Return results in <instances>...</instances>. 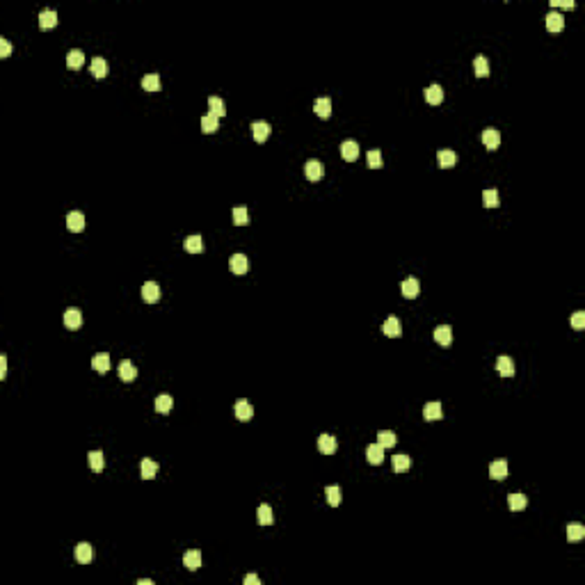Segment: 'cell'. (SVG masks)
Wrapping results in <instances>:
<instances>
[{"instance_id":"cell-37","label":"cell","mask_w":585,"mask_h":585,"mask_svg":"<svg viewBox=\"0 0 585 585\" xmlns=\"http://www.w3.org/2000/svg\"><path fill=\"white\" fill-rule=\"evenodd\" d=\"M142 89H144V92H158V89H160V78H158V73H149V76L142 78Z\"/></svg>"},{"instance_id":"cell-50","label":"cell","mask_w":585,"mask_h":585,"mask_svg":"<svg viewBox=\"0 0 585 585\" xmlns=\"http://www.w3.org/2000/svg\"><path fill=\"white\" fill-rule=\"evenodd\" d=\"M5 373H7V357L0 354V377H5Z\"/></svg>"},{"instance_id":"cell-5","label":"cell","mask_w":585,"mask_h":585,"mask_svg":"<svg viewBox=\"0 0 585 585\" xmlns=\"http://www.w3.org/2000/svg\"><path fill=\"white\" fill-rule=\"evenodd\" d=\"M482 144L487 146L489 151L499 149V144H501V133H499L496 128H485V130H482Z\"/></svg>"},{"instance_id":"cell-35","label":"cell","mask_w":585,"mask_h":585,"mask_svg":"<svg viewBox=\"0 0 585 585\" xmlns=\"http://www.w3.org/2000/svg\"><path fill=\"white\" fill-rule=\"evenodd\" d=\"M140 471H142V478H144V480H153L158 473V464L153 460H142Z\"/></svg>"},{"instance_id":"cell-29","label":"cell","mask_w":585,"mask_h":585,"mask_svg":"<svg viewBox=\"0 0 585 585\" xmlns=\"http://www.w3.org/2000/svg\"><path fill=\"white\" fill-rule=\"evenodd\" d=\"M185 252H190V254H201V252H204V238H201V236H190V238H185Z\"/></svg>"},{"instance_id":"cell-15","label":"cell","mask_w":585,"mask_h":585,"mask_svg":"<svg viewBox=\"0 0 585 585\" xmlns=\"http://www.w3.org/2000/svg\"><path fill=\"white\" fill-rule=\"evenodd\" d=\"M423 416H425V421H439V418L444 416V412H441V402H437V400L428 402V405L423 407Z\"/></svg>"},{"instance_id":"cell-7","label":"cell","mask_w":585,"mask_h":585,"mask_svg":"<svg viewBox=\"0 0 585 585\" xmlns=\"http://www.w3.org/2000/svg\"><path fill=\"white\" fill-rule=\"evenodd\" d=\"M66 227L73 233L82 231V229H85V215H82L80 211H71L69 215H66Z\"/></svg>"},{"instance_id":"cell-10","label":"cell","mask_w":585,"mask_h":585,"mask_svg":"<svg viewBox=\"0 0 585 585\" xmlns=\"http://www.w3.org/2000/svg\"><path fill=\"white\" fill-rule=\"evenodd\" d=\"M434 341H437L439 345L448 347L450 343H453V329H450L448 325H439L437 329H434Z\"/></svg>"},{"instance_id":"cell-11","label":"cell","mask_w":585,"mask_h":585,"mask_svg":"<svg viewBox=\"0 0 585 585\" xmlns=\"http://www.w3.org/2000/svg\"><path fill=\"white\" fill-rule=\"evenodd\" d=\"M437 163L441 169H450L453 165H457V153L450 151V149H444V151L437 153Z\"/></svg>"},{"instance_id":"cell-22","label":"cell","mask_w":585,"mask_h":585,"mask_svg":"<svg viewBox=\"0 0 585 585\" xmlns=\"http://www.w3.org/2000/svg\"><path fill=\"white\" fill-rule=\"evenodd\" d=\"M89 73H92L94 78H105V73H108V62L103 60V57H94L92 64H89Z\"/></svg>"},{"instance_id":"cell-40","label":"cell","mask_w":585,"mask_h":585,"mask_svg":"<svg viewBox=\"0 0 585 585\" xmlns=\"http://www.w3.org/2000/svg\"><path fill=\"white\" fill-rule=\"evenodd\" d=\"M275 521V515H272V508L268 503H263L259 508V524L261 526H270Z\"/></svg>"},{"instance_id":"cell-36","label":"cell","mask_w":585,"mask_h":585,"mask_svg":"<svg viewBox=\"0 0 585 585\" xmlns=\"http://www.w3.org/2000/svg\"><path fill=\"white\" fill-rule=\"evenodd\" d=\"M391 464H393V471L396 473H405L409 466H412V460L407 455H393L391 457Z\"/></svg>"},{"instance_id":"cell-8","label":"cell","mask_w":585,"mask_h":585,"mask_svg":"<svg viewBox=\"0 0 585 585\" xmlns=\"http://www.w3.org/2000/svg\"><path fill=\"white\" fill-rule=\"evenodd\" d=\"M341 156H343V160H347V163L357 160L359 158V144L354 140H345L341 144Z\"/></svg>"},{"instance_id":"cell-43","label":"cell","mask_w":585,"mask_h":585,"mask_svg":"<svg viewBox=\"0 0 585 585\" xmlns=\"http://www.w3.org/2000/svg\"><path fill=\"white\" fill-rule=\"evenodd\" d=\"M482 204H485L487 208H496L501 204L499 192H496V190H485V192H482Z\"/></svg>"},{"instance_id":"cell-49","label":"cell","mask_w":585,"mask_h":585,"mask_svg":"<svg viewBox=\"0 0 585 585\" xmlns=\"http://www.w3.org/2000/svg\"><path fill=\"white\" fill-rule=\"evenodd\" d=\"M245 585H261V579L256 574H247L245 576Z\"/></svg>"},{"instance_id":"cell-26","label":"cell","mask_w":585,"mask_h":585,"mask_svg":"<svg viewBox=\"0 0 585 585\" xmlns=\"http://www.w3.org/2000/svg\"><path fill=\"white\" fill-rule=\"evenodd\" d=\"M82 62H85V55H82V50L73 48V50H69V53H66V66H69L71 71L80 69Z\"/></svg>"},{"instance_id":"cell-32","label":"cell","mask_w":585,"mask_h":585,"mask_svg":"<svg viewBox=\"0 0 585 585\" xmlns=\"http://www.w3.org/2000/svg\"><path fill=\"white\" fill-rule=\"evenodd\" d=\"M208 108H211V112H208V114H213V117H217V119L227 114V110H224V101L220 96H211V98H208Z\"/></svg>"},{"instance_id":"cell-6","label":"cell","mask_w":585,"mask_h":585,"mask_svg":"<svg viewBox=\"0 0 585 585\" xmlns=\"http://www.w3.org/2000/svg\"><path fill=\"white\" fill-rule=\"evenodd\" d=\"M247 266H250V263H247V256L245 254H233L231 259H229V268H231L233 275H238V277L247 272Z\"/></svg>"},{"instance_id":"cell-13","label":"cell","mask_w":585,"mask_h":585,"mask_svg":"<svg viewBox=\"0 0 585 585\" xmlns=\"http://www.w3.org/2000/svg\"><path fill=\"white\" fill-rule=\"evenodd\" d=\"M505 476H508V462L505 460H499V462H492V464H489V478H492V480H505Z\"/></svg>"},{"instance_id":"cell-21","label":"cell","mask_w":585,"mask_h":585,"mask_svg":"<svg viewBox=\"0 0 585 585\" xmlns=\"http://www.w3.org/2000/svg\"><path fill=\"white\" fill-rule=\"evenodd\" d=\"M119 377L124 379V382H133V379L137 377V368L133 366V361L124 359V361L119 363Z\"/></svg>"},{"instance_id":"cell-4","label":"cell","mask_w":585,"mask_h":585,"mask_svg":"<svg viewBox=\"0 0 585 585\" xmlns=\"http://www.w3.org/2000/svg\"><path fill=\"white\" fill-rule=\"evenodd\" d=\"M142 299L149 304L158 302V299H160V286H158L156 282H146L144 286H142Z\"/></svg>"},{"instance_id":"cell-47","label":"cell","mask_w":585,"mask_h":585,"mask_svg":"<svg viewBox=\"0 0 585 585\" xmlns=\"http://www.w3.org/2000/svg\"><path fill=\"white\" fill-rule=\"evenodd\" d=\"M11 55V43L5 37H0V57H9Z\"/></svg>"},{"instance_id":"cell-16","label":"cell","mask_w":585,"mask_h":585,"mask_svg":"<svg viewBox=\"0 0 585 585\" xmlns=\"http://www.w3.org/2000/svg\"><path fill=\"white\" fill-rule=\"evenodd\" d=\"M366 457H368L370 464H382V462H384V446L370 444L368 448H366Z\"/></svg>"},{"instance_id":"cell-14","label":"cell","mask_w":585,"mask_h":585,"mask_svg":"<svg viewBox=\"0 0 585 585\" xmlns=\"http://www.w3.org/2000/svg\"><path fill=\"white\" fill-rule=\"evenodd\" d=\"M382 331H384V336H391V338L400 336V334H402V329H400V320H398L396 315L386 318V320H384V325H382Z\"/></svg>"},{"instance_id":"cell-30","label":"cell","mask_w":585,"mask_h":585,"mask_svg":"<svg viewBox=\"0 0 585 585\" xmlns=\"http://www.w3.org/2000/svg\"><path fill=\"white\" fill-rule=\"evenodd\" d=\"M508 505H510L512 512H517V510H524L526 505H528V499H526L521 492H515V494H510L508 496Z\"/></svg>"},{"instance_id":"cell-44","label":"cell","mask_w":585,"mask_h":585,"mask_svg":"<svg viewBox=\"0 0 585 585\" xmlns=\"http://www.w3.org/2000/svg\"><path fill=\"white\" fill-rule=\"evenodd\" d=\"M247 222H250V220H247V208L245 206L233 208V224H236V227H245Z\"/></svg>"},{"instance_id":"cell-9","label":"cell","mask_w":585,"mask_h":585,"mask_svg":"<svg viewBox=\"0 0 585 585\" xmlns=\"http://www.w3.org/2000/svg\"><path fill=\"white\" fill-rule=\"evenodd\" d=\"M80 325H82V315H80V311H78L76 306L66 309V311H64V327H66V329H78Z\"/></svg>"},{"instance_id":"cell-51","label":"cell","mask_w":585,"mask_h":585,"mask_svg":"<svg viewBox=\"0 0 585 585\" xmlns=\"http://www.w3.org/2000/svg\"><path fill=\"white\" fill-rule=\"evenodd\" d=\"M137 583H140V585H153V581H149V579H140Z\"/></svg>"},{"instance_id":"cell-25","label":"cell","mask_w":585,"mask_h":585,"mask_svg":"<svg viewBox=\"0 0 585 585\" xmlns=\"http://www.w3.org/2000/svg\"><path fill=\"white\" fill-rule=\"evenodd\" d=\"M318 450L320 453H325V455H331L336 450V439L331 437V434H320L318 437Z\"/></svg>"},{"instance_id":"cell-34","label":"cell","mask_w":585,"mask_h":585,"mask_svg":"<svg viewBox=\"0 0 585 585\" xmlns=\"http://www.w3.org/2000/svg\"><path fill=\"white\" fill-rule=\"evenodd\" d=\"M87 462H89V469L92 471H103V453L101 450H89V455H87Z\"/></svg>"},{"instance_id":"cell-31","label":"cell","mask_w":585,"mask_h":585,"mask_svg":"<svg viewBox=\"0 0 585 585\" xmlns=\"http://www.w3.org/2000/svg\"><path fill=\"white\" fill-rule=\"evenodd\" d=\"M473 71H476L478 78H487L489 76V62L485 55H478L476 60H473Z\"/></svg>"},{"instance_id":"cell-33","label":"cell","mask_w":585,"mask_h":585,"mask_svg":"<svg viewBox=\"0 0 585 585\" xmlns=\"http://www.w3.org/2000/svg\"><path fill=\"white\" fill-rule=\"evenodd\" d=\"M585 537V526L583 524H569L567 526V540L569 542H581Z\"/></svg>"},{"instance_id":"cell-18","label":"cell","mask_w":585,"mask_h":585,"mask_svg":"<svg viewBox=\"0 0 585 585\" xmlns=\"http://www.w3.org/2000/svg\"><path fill=\"white\" fill-rule=\"evenodd\" d=\"M313 110H315V114H318L320 119H329L331 117V101L327 96L318 98V101L313 103Z\"/></svg>"},{"instance_id":"cell-2","label":"cell","mask_w":585,"mask_h":585,"mask_svg":"<svg viewBox=\"0 0 585 585\" xmlns=\"http://www.w3.org/2000/svg\"><path fill=\"white\" fill-rule=\"evenodd\" d=\"M400 292H402V297L414 299L418 292H421V284H418V279H414V277L405 279V282L400 284Z\"/></svg>"},{"instance_id":"cell-48","label":"cell","mask_w":585,"mask_h":585,"mask_svg":"<svg viewBox=\"0 0 585 585\" xmlns=\"http://www.w3.org/2000/svg\"><path fill=\"white\" fill-rule=\"evenodd\" d=\"M553 7H565V9H574V2L572 0H553Z\"/></svg>"},{"instance_id":"cell-20","label":"cell","mask_w":585,"mask_h":585,"mask_svg":"<svg viewBox=\"0 0 585 585\" xmlns=\"http://www.w3.org/2000/svg\"><path fill=\"white\" fill-rule=\"evenodd\" d=\"M425 101H428L430 105L441 103V101H444V89H441V85H430L428 89H425Z\"/></svg>"},{"instance_id":"cell-38","label":"cell","mask_w":585,"mask_h":585,"mask_svg":"<svg viewBox=\"0 0 585 585\" xmlns=\"http://www.w3.org/2000/svg\"><path fill=\"white\" fill-rule=\"evenodd\" d=\"M217 128H220V119H217V117H213V114H204V117H201V130H204V133L211 135Z\"/></svg>"},{"instance_id":"cell-45","label":"cell","mask_w":585,"mask_h":585,"mask_svg":"<svg viewBox=\"0 0 585 585\" xmlns=\"http://www.w3.org/2000/svg\"><path fill=\"white\" fill-rule=\"evenodd\" d=\"M368 167L370 169H379V167H382V153H379L377 149L368 151Z\"/></svg>"},{"instance_id":"cell-3","label":"cell","mask_w":585,"mask_h":585,"mask_svg":"<svg viewBox=\"0 0 585 585\" xmlns=\"http://www.w3.org/2000/svg\"><path fill=\"white\" fill-rule=\"evenodd\" d=\"M94 556H96V551H94V547L92 544H87V542H80L76 547V560L80 565H87V563H92L94 560Z\"/></svg>"},{"instance_id":"cell-39","label":"cell","mask_w":585,"mask_h":585,"mask_svg":"<svg viewBox=\"0 0 585 585\" xmlns=\"http://www.w3.org/2000/svg\"><path fill=\"white\" fill-rule=\"evenodd\" d=\"M172 405H174V400L167 393H160V396L156 398V412H160V414H167L169 409H172Z\"/></svg>"},{"instance_id":"cell-23","label":"cell","mask_w":585,"mask_h":585,"mask_svg":"<svg viewBox=\"0 0 585 585\" xmlns=\"http://www.w3.org/2000/svg\"><path fill=\"white\" fill-rule=\"evenodd\" d=\"M57 25V14H55L53 9H43L41 14H39V27L41 30H50V27Z\"/></svg>"},{"instance_id":"cell-41","label":"cell","mask_w":585,"mask_h":585,"mask_svg":"<svg viewBox=\"0 0 585 585\" xmlns=\"http://www.w3.org/2000/svg\"><path fill=\"white\" fill-rule=\"evenodd\" d=\"M325 496L327 501H329V505H338L341 503V487L338 485H329V487H325Z\"/></svg>"},{"instance_id":"cell-1","label":"cell","mask_w":585,"mask_h":585,"mask_svg":"<svg viewBox=\"0 0 585 585\" xmlns=\"http://www.w3.org/2000/svg\"><path fill=\"white\" fill-rule=\"evenodd\" d=\"M322 174H325V169H322V163L320 160H306V165H304V176L313 183V181H320L322 179Z\"/></svg>"},{"instance_id":"cell-27","label":"cell","mask_w":585,"mask_h":585,"mask_svg":"<svg viewBox=\"0 0 585 585\" xmlns=\"http://www.w3.org/2000/svg\"><path fill=\"white\" fill-rule=\"evenodd\" d=\"M92 368L96 370V373H108L110 370V354L98 352L96 357L92 359Z\"/></svg>"},{"instance_id":"cell-17","label":"cell","mask_w":585,"mask_h":585,"mask_svg":"<svg viewBox=\"0 0 585 585\" xmlns=\"http://www.w3.org/2000/svg\"><path fill=\"white\" fill-rule=\"evenodd\" d=\"M252 133H254L256 142H266L270 137V124L268 121H254L252 124Z\"/></svg>"},{"instance_id":"cell-46","label":"cell","mask_w":585,"mask_h":585,"mask_svg":"<svg viewBox=\"0 0 585 585\" xmlns=\"http://www.w3.org/2000/svg\"><path fill=\"white\" fill-rule=\"evenodd\" d=\"M572 327L574 329H585V311H576L572 315Z\"/></svg>"},{"instance_id":"cell-19","label":"cell","mask_w":585,"mask_h":585,"mask_svg":"<svg viewBox=\"0 0 585 585\" xmlns=\"http://www.w3.org/2000/svg\"><path fill=\"white\" fill-rule=\"evenodd\" d=\"M547 27H549V32H560V30L565 27L563 14H558V11H549L547 14Z\"/></svg>"},{"instance_id":"cell-42","label":"cell","mask_w":585,"mask_h":585,"mask_svg":"<svg viewBox=\"0 0 585 585\" xmlns=\"http://www.w3.org/2000/svg\"><path fill=\"white\" fill-rule=\"evenodd\" d=\"M377 444L384 446V448H391V446H396V434L391 432V430H379L377 432Z\"/></svg>"},{"instance_id":"cell-24","label":"cell","mask_w":585,"mask_h":585,"mask_svg":"<svg viewBox=\"0 0 585 585\" xmlns=\"http://www.w3.org/2000/svg\"><path fill=\"white\" fill-rule=\"evenodd\" d=\"M496 368H499V373L503 375V377H512V375H515V361L503 354V357L496 359Z\"/></svg>"},{"instance_id":"cell-28","label":"cell","mask_w":585,"mask_h":585,"mask_svg":"<svg viewBox=\"0 0 585 585\" xmlns=\"http://www.w3.org/2000/svg\"><path fill=\"white\" fill-rule=\"evenodd\" d=\"M183 563H185V567H188L190 572H197V569L201 567V553L192 549V551H188L183 556Z\"/></svg>"},{"instance_id":"cell-12","label":"cell","mask_w":585,"mask_h":585,"mask_svg":"<svg viewBox=\"0 0 585 585\" xmlns=\"http://www.w3.org/2000/svg\"><path fill=\"white\" fill-rule=\"evenodd\" d=\"M236 416H238V421H250V418L254 416V407L250 405V400L240 398V400L236 402Z\"/></svg>"}]
</instances>
